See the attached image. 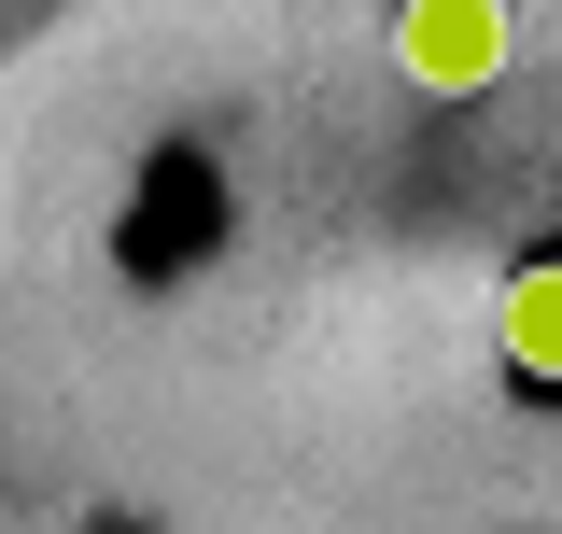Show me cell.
I'll list each match as a JSON object with an SVG mask.
<instances>
[{
    "label": "cell",
    "mask_w": 562,
    "mask_h": 534,
    "mask_svg": "<svg viewBox=\"0 0 562 534\" xmlns=\"http://www.w3.org/2000/svg\"><path fill=\"white\" fill-rule=\"evenodd\" d=\"M394 70H408L422 99H479L492 70H506V0H408L394 14Z\"/></svg>",
    "instance_id": "cell-1"
},
{
    "label": "cell",
    "mask_w": 562,
    "mask_h": 534,
    "mask_svg": "<svg viewBox=\"0 0 562 534\" xmlns=\"http://www.w3.org/2000/svg\"><path fill=\"white\" fill-rule=\"evenodd\" d=\"M492 337H506V380L562 394V254L506 267V296H492Z\"/></svg>",
    "instance_id": "cell-2"
}]
</instances>
